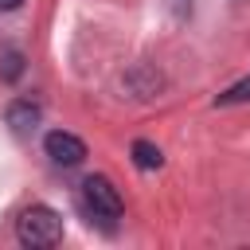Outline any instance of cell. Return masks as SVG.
<instances>
[{"label": "cell", "mask_w": 250, "mask_h": 250, "mask_svg": "<svg viewBox=\"0 0 250 250\" xmlns=\"http://www.w3.org/2000/svg\"><path fill=\"white\" fill-rule=\"evenodd\" d=\"M16 234H20V242L31 246V250H47V246H55V242L62 238V219H59L55 207L35 203V207H27V211L16 219Z\"/></svg>", "instance_id": "obj_1"}, {"label": "cell", "mask_w": 250, "mask_h": 250, "mask_svg": "<svg viewBox=\"0 0 250 250\" xmlns=\"http://www.w3.org/2000/svg\"><path fill=\"white\" fill-rule=\"evenodd\" d=\"M82 207H86L90 219H117V215L125 211L117 188H113L105 176H86V180H82Z\"/></svg>", "instance_id": "obj_2"}, {"label": "cell", "mask_w": 250, "mask_h": 250, "mask_svg": "<svg viewBox=\"0 0 250 250\" xmlns=\"http://www.w3.org/2000/svg\"><path fill=\"white\" fill-rule=\"evenodd\" d=\"M43 148H47V156H51L55 164H62V168H74V164H82V160H86V145H82L74 133H66V129L47 133Z\"/></svg>", "instance_id": "obj_3"}, {"label": "cell", "mask_w": 250, "mask_h": 250, "mask_svg": "<svg viewBox=\"0 0 250 250\" xmlns=\"http://www.w3.org/2000/svg\"><path fill=\"white\" fill-rule=\"evenodd\" d=\"M4 121L12 125L16 137H31L35 125H39V105H35V102H12L8 113H4Z\"/></svg>", "instance_id": "obj_4"}, {"label": "cell", "mask_w": 250, "mask_h": 250, "mask_svg": "<svg viewBox=\"0 0 250 250\" xmlns=\"http://www.w3.org/2000/svg\"><path fill=\"white\" fill-rule=\"evenodd\" d=\"M20 74H23V51L4 47L0 51V78L4 82H20Z\"/></svg>", "instance_id": "obj_5"}, {"label": "cell", "mask_w": 250, "mask_h": 250, "mask_svg": "<svg viewBox=\"0 0 250 250\" xmlns=\"http://www.w3.org/2000/svg\"><path fill=\"white\" fill-rule=\"evenodd\" d=\"M133 164L137 168H160L164 156H160V148L152 141H133Z\"/></svg>", "instance_id": "obj_6"}, {"label": "cell", "mask_w": 250, "mask_h": 250, "mask_svg": "<svg viewBox=\"0 0 250 250\" xmlns=\"http://www.w3.org/2000/svg\"><path fill=\"white\" fill-rule=\"evenodd\" d=\"M250 98V78H242L238 86H230L227 94H219V105H230V102H246Z\"/></svg>", "instance_id": "obj_7"}, {"label": "cell", "mask_w": 250, "mask_h": 250, "mask_svg": "<svg viewBox=\"0 0 250 250\" xmlns=\"http://www.w3.org/2000/svg\"><path fill=\"white\" fill-rule=\"evenodd\" d=\"M23 0H0V12H12V8H20Z\"/></svg>", "instance_id": "obj_8"}]
</instances>
